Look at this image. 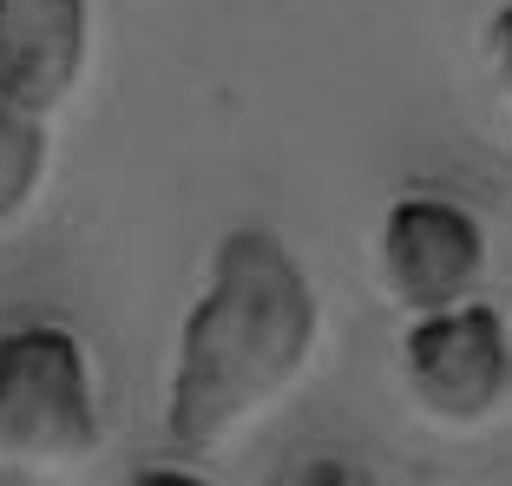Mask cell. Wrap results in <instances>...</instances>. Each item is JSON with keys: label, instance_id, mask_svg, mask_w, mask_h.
<instances>
[{"label": "cell", "instance_id": "5", "mask_svg": "<svg viewBox=\"0 0 512 486\" xmlns=\"http://www.w3.org/2000/svg\"><path fill=\"white\" fill-rule=\"evenodd\" d=\"M92 0H0V99L60 112L86 79Z\"/></svg>", "mask_w": 512, "mask_h": 486}, {"label": "cell", "instance_id": "7", "mask_svg": "<svg viewBox=\"0 0 512 486\" xmlns=\"http://www.w3.org/2000/svg\"><path fill=\"white\" fill-rule=\"evenodd\" d=\"M486 40H493V66H499V86L512 92V0H506V7H499V14H493V33H486Z\"/></svg>", "mask_w": 512, "mask_h": 486}, {"label": "cell", "instance_id": "4", "mask_svg": "<svg viewBox=\"0 0 512 486\" xmlns=\"http://www.w3.org/2000/svg\"><path fill=\"white\" fill-rule=\"evenodd\" d=\"M381 289L407 316H427V309L467 303L486 276V230L480 217L460 198H434V191H414V198H394L381 217Z\"/></svg>", "mask_w": 512, "mask_h": 486}, {"label": "cell", "instance_id": "2", "mask_svg": "<svg viewBox=\"0 0 512 486\" xmlns=\"http://www.w3.org/2000/svg\"><path fill=\"white\" fill-rule=\"evenodd\" d=\"M99 447L92 355L60 322H20L0 335V460L73 467Z\"/></svg>", "mask_w": 512, "mask_h": 486}, {"label": "cell", "instance_id": "1", "mask_svg": "<svg viewBox=\"0 0 512 486\" xmlns=\"http://www.w3.org/2000/svg\"><path fill=\"white\" fill-rule=\"evenodd\" d=\"M322 303L309 270L276 230L237 224L217 237L204 289L178 329L165 434L184 460H211L243 441L289 395L316 355Z\"/></svg>", "mask_w": 512, "mask_h": 486}, {"label": "cell", "instance_id": "3", "mask_svg": "<svg viewBox=\"0 0 512 486\" xmlns=\"http://www.w3.org/2000/svg\"><path fill=\"white\" fill-rule=\"evenodd\" d=\"M401 381L414 408L440 427H480L512 395V335L506 316L480 296L407 322L401 335Z\"/></svg>", "mask_w": 512, "mask_h": 486}, {"label": "cell", "instance_id": "6", "mask_svg": "<svg viewBox=\"0 0 512 486\" xmlns=\"http://www.w3.org/2000/svg\"><path fill=\"white\" fill-rule=\"evenodd\" d=\"M46 184V119L0 99V230L20 224Z\"/></svg>", "mask_w": 512, "mask_h": 486}]
</instances>
